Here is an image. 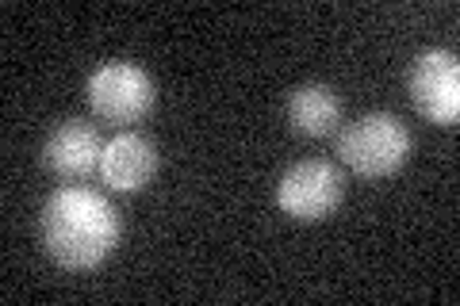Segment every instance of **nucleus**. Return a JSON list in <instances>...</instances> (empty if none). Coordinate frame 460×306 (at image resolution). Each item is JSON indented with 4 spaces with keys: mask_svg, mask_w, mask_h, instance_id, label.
Listing matches in <instances>:
<instances>
[{
    "mask_svg": "<svg viewBox=\"0 0 460 306\" xmlns=\"http://www.w3.org/2000/svg\"><path fill=\"white\" fill-rule=\"evenodd\" d=\"M341 123V100L330 84H299L288 96V127L304 138H326Z\"/></svg>",
    "mask_w": 460,
    "mask_h": 306,
    "instance_id": "nucleus-8",
    "label": "nucleus"
},
{
    "mask_svg": "<svg viewBox=\"0 0 460 306\" xmlns=\"http://www.w3.org/2000/svg\"><path fill=\"white\" fill-rule=\"evenodd\" d=\"M157 172V150L150 138L135 135V130H123L104 145V157H100V180H104L111 192H142Z\"/></svg>",
    "mask_w": 460,
    "mask_h": 306,
    "instance_id": "nucleus-7",
    "label": "nucleus"
},
{
    "mask_svg": "<svg viewBox=\"0 0 460 306\" xmlns=\"http://www.w3.org/2000/svg\"><path fill=\"white\" fill-rule=\"evenodd\" d=\"M341 196H345L341 169L334 162H323V157L296 162L280 177V188H277L280 211L299 218V223H323V218H330L341 207Z\"/></svg>",
    "mask_w": 460,
    "mask_h": 306,
    "instance_id": "nucleus-4",
    "label": "nucleus"
},
{
    "mask_svg": "<svg viewBox=\"0 0 460 306\" xmlns=\"http://www.w3.org/2000/svg\"><path fill=\"white\" fill-rule=\"evenodd\" d=\"M42 249L69 272H89L115 253L119 245V211L108 196L81 184H66L47 196L39 218Z\"/></svg>",
    "mask_w": 460,
    "mask_h": 306,
    "instance_id": "nucleus-1",
    "label": "nucleus"
},
{
    "mask_svg": "<svg viewBox=\"0 0 460 306\" xmlns=\"http://www.w3.org/2000/svg\"><path fill=\"white\" fill-rule=\"evenodd\" d=\"M100 157H104L100 130L93 123H84V119L58 123L47 135V142H42V165H47L58 180H69V184L96 172Z\"/></svg>",
    "mask_w": 460,
    "mask_h": 306,
    "instance_id": "nucleus-6",
    "label": "nucleus"
},
{
    "mask_svg": "<svg viewBox=\"0 0 460 306\" xmlns=\"http://www.w3.org/2000/svg\"><path fill=\"white\" fill-rule=\"evenodd\" d=\"M411 100L414 111L434 127H453L460 119V66L449 50H426L411 66Z\"/></svg>",
    "mask_w": 460,
    "mask_h": 306,
    "instance_id": "nucleus-5",
    "label": "nucleus"
},
{
    "mask_svg": "<svg viewBox=\"0 0 460 306\" xmlns=\"http://www.w3.org/2000/svg\"><path fill=\"white\" fill-rule=\"evenodd\" d=\"M154 81L135 62H104L89 77V108L111 127H131L154 108Z\"/></svg>",
    "mask_w": 460,
    "mask_h": 306,
    "instance_id": "nucleus-3",
    "label": "nucleus"
},
{
    "mask_svg": "<svg viewBox=\"0 0 460 306\" xmlns=\"http://www.w3.org/2000/svg\"><path fill=\"white\" fill-rule=\"evenodd\" d=\"M338 157L365 180L392 177L411 157V130L392 111H368L338 135Z\"/></svg>",
    "mask_w": 460,
    "mask_h": 306,
    "instance_id": "nucleus-2",
    "label": "nucleus"
}]
</instances>
